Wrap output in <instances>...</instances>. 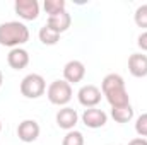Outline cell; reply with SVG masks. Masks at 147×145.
<instances>
[{
  "label": "cell",
  "mask_w": 147,
  "mask_h": 145,
  "mask_svg": "<svg viewBox=\"0 0 147 145\" xmlns=\"http://www.w3.org/2000/svg\"><path fill=\"white\" fill-rule=\"evenodd\" d=\"M101 92L111 108L130 104V96L125 87V80L120 73H108L101 82Z\"/></svg>",
  "instance_id": "cell-1"
},
{
  "label": "cell",
  "mask_w": 147,
  "mask_h": 145,
  "mask_svg": "<svg viewBox=\"0 0 147 145\" xmlns=\"http://www.w3.org/2000/svg\"><path fill=\"white\" fill-rule=\"evenodd\" d=\"M29 41V29L24 22L9 21L0 24V46L7 48H21Z\"/></svg>",
  "instance_id": "cell-2"
},
{
  "label": "cell",
  "mask_w": 147,
  "mask_h": 145,
  "mask_svg": "<svg viewBox=\"0 0 147 145\" xmlns=\"http://www.w3.org/2000/svg\"><path fill=\"white\" fill-rule=\"evenodd\" d=\"M72 85L67 82V80H53L50 85H48V89H46V97H48V101L51 103V104H55V106H62V108H65L69 103H70V99H72Z\"/></svg>",
  "instance_id": "cell-3"
},
{
  "label": "cell",
  "mask_w": 147,
  "mask_h": 145,
  "mask_svg": "<svg viewBox=\"0 0 147 145\" xmlns=\"http://www.w3.org/2000/svg\"><path fill=\"white\" fill-rule=\"evenodd\" d=\"M21 94L28 99H38L46 92V80L39 73H28L21 80Z\"/></svg>",
  "instance_id": "cell-4"
},
{
  "label": "cell",
  "mask_w": 147,
  "mask_h": 145,
  "mask_svg": "<svg viewBox=\"0 0 147 145\" xmlns=\"http://www.w3.org/2000/svg\"><path fill=\"white\" fill-rule=\"evenodd\" d=\"M77 99H79V103H80L86 109L87 108H96V106L101 103V99H103V92H101L99 87H96V85H92V84H87V85H82V87L79 89Z\"/></svg>",
  "instance_id": "cell-5"
},
{
  "label": "cell",
  "mask_w": 147,
  "mask_h": 145,
  "mask_svg": "<svg viewBox=\"0 0 147 145\" xmlns=\"http://www.w3.org/2000/svg\"><path fill=\"white\" fill-rule=\"evenodd\" d=\"M82 123L87 126V128H92V130H96V128H103L106 123H108V114L103 111V109L99 108H87L84 109V113H82Z\"/></svg>",
  "instance_id": "cell-6"
},
{
  "label": "cell",
  "mask_w": 147,
  "mask_h": 145,
  "mask_svg": "<svg viewBox=\"0 0 147 145\" xmlns=\"http://www.w3.org/2000/svg\"><path fill=\"white\" fill-rule=\"evenodd\" d=\"M14 10L22 21H36L39 15V3L36 0H16Z\"/></svg>",
  "instance_id": "cell-7"
},
{
  "label": "cell",
  "mask_w": 147,
  "mask_h": 145,
  "mask_svg": "<svg viewBox=\"0 0 147 145\" xmlns=\"http://www.w3.org/2000/svg\"><path fill=\"white\" fill-rule=\"evenodd\" d=\"M39 132H41V128H39V123L36 119H24L17 126V137L24 144H31V142L38 140Z\"/></svg>",
  "instance_id": "cell-8"
},
{
  "label": "cell",
  "mask_w": 147,
  "mask_h": 145,
  "mask_svg": "<svg viewBox=\"0 0 147 145\" xmlns=\"http://www.w3.org/2000/svg\"><path fill=\"white\" fill-rule=\"evenodd\" d=\"M86 77V65L80 60H70L65 63L63 67V80H67L70 85L82 82V79Z\"/></svg>",
  "instance_id": "cell-9"
},
{
  "label": "cell",
  "mask_w": 147,
  "mask_h": 145,
  "mask_svg": "<svg viewBox=\"0 0 147 145\" xmlns=\"http://www.w3.org/2000/svg\"><path fill=\"white\" fill-rule=\"evenodd\" d=\"M55 119H57L58 128L70 132V130L75 128V125H77V121H79V114H77V111H75L74 108L65 106V108L58 109V113H57Z\"/></svg>",
  "instance_id": "cell-10"
},
{
  "label": "cell",
  "mask_w": 147,
  "mask_h": 145,
  "mask_svg": "<svg viewBox=\"0 0 147 145\" xmlns=\"http://www.w3.org/2000/svg\"><path fill=\"white\" fill-rule=\"evenodd\" d=\"M7 63L14 70H22L29 65V53L24 48H12L7 55Z\"/></svg>",
  "instance_id": "cell-11"
},
{
  "label": "cell",
  "mask_w": 147,
  "mask_h": 145,
  "mask_svg": "<svg viewBox=\"0 0 147 145\" xmlns=\"http://www.w3.org/2000/svg\"><path fill=\"white\" fill-rule=\"evenodd\" d=\"M128 72L137 79L147 77V55L144 53H134L128 58Z\"/></svg>",
  "instance_id": "cell-12"
},
{
  "label": "cell",
  "mask_w": 147,
  "mask_h": 145,
  "mask_svg": "<svg viewBox=\"0 0 147 145\" xmlns=\"http://www.w3.org/2000/svg\"><path fill=\"white\" fill-rule=\"evenodd\" d=\"M70 24H72V15H70L67 10L62 12V14H58V15H51V17H48V21H46V26L51 28L53 31H57L58 34L65 33V31L70 28Z\"/></svg>",
  "instance_id": "cell-13"
},
{
  "label": "cell",
  "mask_w": 147,
  "mask_h": 145,
  "mask_svg": "<svg viewBox=\"0 0 147 145\" xmlns=\"http://www.w3.org/2000/svg\"><path fill=\"white\" fill-rule=\"evenodd\" d=\"M111 118L116 123H128L134 119V108L130 104L120 106V108H111Z\"/></svg>",
  "instance_id": "cell-14"
},
{
  "label": "cell",
  "mask_w": 147,
  "mask_h": 145,
  "mask_svg": "<svg viewBox=\"0 0 147 145\" xmlns=\"http://www.w3.org/2000/svg\"><path fill=\"white\" fill-rule=\"evenodd\" d=\"M38 38H39V41H41L43 44H46V46H53V44H57V43L60 41V34H58L57 31H53L51 28H48L46 24L39 29Z\"/></svg>",
  "instance_id": "cell-15"
},
{
  "label": "cell",
  "mask_w": 147,
  "mask_h": 145,
  "mask_svg": "<svg viewBox=\"0 0 147 145\" xmlns=\"http://www.w3.org/2000/svg\"><path fill=\"white\" fill-rule=\"evenodd\" d=\"M65 7H67L65 0H45V3H43V9H45V12L48 14V17L58 15V14L65 12V10H67Z\"/></svg>",
  "instance_id": "cell-16"
},
{
  "label": "cell",
  "mask_w": 147,
  "mask_h": 145,
  "mask_svg": "<svg viewBox=\"0 0 147 145\" xmlns=\"http://www.w3.org/2000/svg\"><path fill=\"white\" fill-rule=\"evenodd\" d=\"M62 145H84V135L77 130H70L65 133Z\"/></svg>",
  "instance_id": "cell-17"
},
{
  "label": "cell",
  "mask_w": 147,
  "mask_h": 145,
  "mask_svg": "<svg viewBox=\"0 0 147 145\" xmlns=\"http://www.w3.org/2000/svg\"><path fill=\"white\" fill-rule=\"evenodd\" d=\"M134 21H135V24H137L139 28L147 29V3L137 7V10H135V14H134Z\"/></svg>",
  "instance_id": "cell-18"
},
{
  "label": "cell",
  "mask_w": 147,
  "mask_h": 145,
  "mask_svg": "<svg viewBox=\"0 0 147 145\" xmlns=\"http://www.w3.org/2000/svg\"><path fill=\"white\" fill-rule=\"evenodd\" d=\"M135 132H137V135L142 137V138L147 137V113H142V114L137 118V121H135Z\"/></svg>",
  "instance_id": "cell-19"
},
{
  "label": "cell",
  "mask_w": 147,
  "mask_h": 145,
  "mask_svg": "<svg viewBox=\"0 0 147 145\" xmlns=\"http://www.w3.org/2000/svg\"><path fill=\"white\" fill-rule=\"evenodd\" d=\"M137 46L142 50V51H147V31L140 33L139 38H137Z\"/></svg>",
  "instance_id": "cell-20"
},
{
  "label": "cell",
  "mask_w": 147,
  "mask_h": 145,
  "mask_svg": "<svg viewBox=\"0 0 147 145\" xmlns=\"http://www.w3.org/2000/svg\"><path fill=\"white\" fill-rule=\"evenodd\" d=\"M128 145H147V138H142V137H137V138H132Z\"/></svg>",
  "instance_id": "cell-21"
},
{
  "label": "cell",
  "mask_w": 147,
  "mask_h": 145,
  "mask_svg": "<svg viewBox=\"0 0 147 145\" xmlns=\"http://www.w3.org/2000/svg\"><path fill=\"white\" fill-rule=\"evenodd\" d=\"M2 84H3V73H2V70H0V87H2Z\"/></svg>",
  "instance_id": "cell-22"
},
{
  "label": "cell",
  "mask_w": 147,
  "mask_h": 145,
  "mask_svg": "<svg viewBox=\"0 0 147 145\" xmlns=\"http://www.w3.org/2000/svg\"><path fill=\"white\" fill-rule=\"evenodd\" d=\"M0 132H2V121H0Z\"/></svg>",
  "instance_id": "cell-23"
}]
</instances>
